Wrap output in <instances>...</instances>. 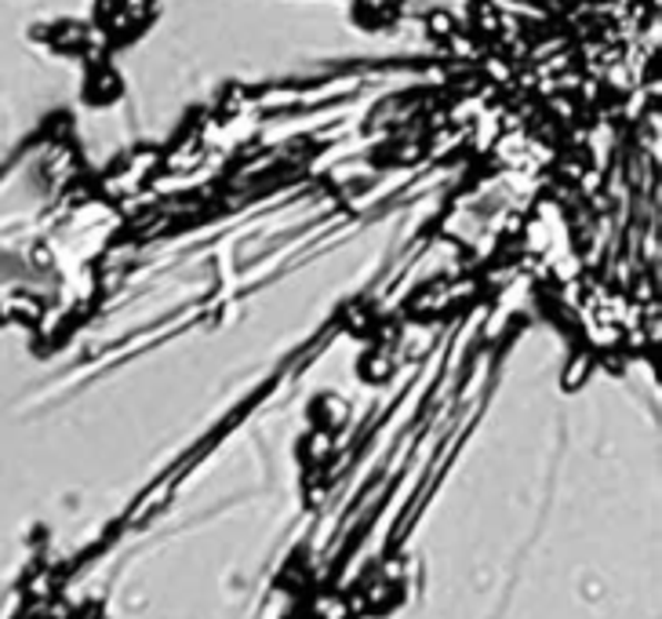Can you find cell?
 <instances>
[{
  "label": "cell",
  "instance_id": "6da1fadb",
  "mask_svg": "<svg viewBox=\"0 0 662 619\" xmlns=\"http://www.w3.org/2000/svg\"><path fill=\"white\" fill-rule=\"evenodd\" d=\"M314 612H317V619H346L354 609H349V601H346V598L328 595V598H317Z\"/></svg>",
  "mask_w": 662,
  "mask_h": 619
}]
</instances>
